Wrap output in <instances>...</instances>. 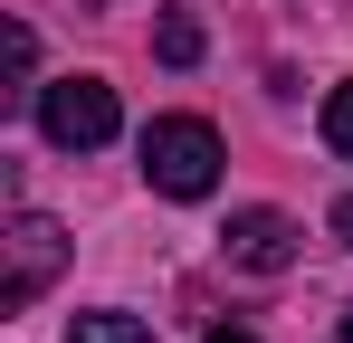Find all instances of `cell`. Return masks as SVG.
Returning <instances> with one entry per match:
<instances>
[{
	"mask_svg": "<svg viewBox=\"0 0 353 343\" xmlns=\"http://www.w3.org/2000/svg\"><path fill=\"white\" fill-rule=\"evenodd\" d=\"M134 153H143V181H153L163 200H210V191H220V163H230L201 114H153Z\"/></svg>",
	"mask_w": 353,
	"mask_h": 343,
	"instance_id": "cell-1",
	"label": "cell"
},
{
	"mask_svg": "<svg viewBox=\"0 0 353 343\" xmlns=\"http://www.w3.org/2000/svg\"><path fill=\"white\" fill-rule=\"evenodd\" d=\"M67 248H77V238H67L48 210H10V229H0V258H10V267H0V305H10V315H29V305L58 286Z\"/></svg>",
	"mask_w": 353,
	"mask_h": 343,
	"instance_id": "cell-2",
	"label": "cell"
},
{
	"mask_svg": "<svg viewBox=\"0 0 353 343\" xmlns=\"http://www.w3.org/2000/svg\"><path fill=\"white\" fill-rule=\"evenodd\" d=\"M115 86L105 76H58V86H39V134L58 143V153H96V143H115Z\"/></svg>",
	"mask_w": 353,
	"mask_h": 343,
	"instance_id": "cell-3",
	"label": "cell"
},
{
	"mask_svg": "<svg viewBox=\"0 0 353 343\" xmlns=\"http://www.w3.org/2000/svg\"><path fill=\"white\" fill-rule=\"evenodd\" d=\"M220 248H230V267H258V277H277V267H296V220H287V210H230Z\"/></svg>",
	"mask_w": 353,
	"mask_h": 343,
	"instance_id": "cell-4",
	"label": "cell"
},
{
	"mask_svg": "<svg viewBox=\"0 0 353 343\" xmlns=\"http://www.w3.org/2000/svg\"><path fill=\"white\" fill-rule=\"evenodd\" d=\"M201 48H210V39H201L191 10H163V19H153V57H163V67H201Z\"/></svg>",
	"mask_w": 353,
	"mask_h": 343,
	"instance_id": "cell-5",
	"label": "cell"
},
{
	"mask_svg": "<svg viewBox=\"0 0 353 343\" xmlns=\"http://www.w3.org/2000/svg\"><path fill=\"white\" fill-rule=\"evenodd\" d=\"M67 343H153V324H143V315H115V305H96V315L67 324Z\"/></svg>",
	"mask_w": 353,
	"mask_h": 343,
	"instance_id": "cell-6",
	"label": "cell"
},
{
	"mask_svg": "<svg viewBox=\"0 0 353 343\" xmlns=\"http://www.w3.org/2000/svg\"><path fill=\"white\" fill-rule=\"evenodd\" d=\"M325 153H334V163H353V76L325 96Z\"/></svg>",
	"mask_w": 353,
	"mask_h": 343,
	"instance_id": "cell-7",
	"label": "cell"
},
{
	"mask_svg": "<svg viewBox=\"0 0 353 343\" xmlns=\"http://www.w3.org/2000/svg\"><path fill=\"white\" fill-rule=\"evenodd\" d=\"M334 238H344V248H353V191H344V200H334Z\"/></svg>",
	"mask_w": 353,
	"mask_h": 343,
	"instance_id": "cell-8",
	"label": "cell"
},
{
	"mask_svg": "<svg viewBox=\"0 0 353 343\" xmlns=\"http://www.w3.org/2000/svg\"><path fill=\"white\" fill-rule=\"evenodd\" d=\"M201 343H258V334H248V324H210Z\"/></svg>",
	"mask_w": 353,
	"mask_h": 343,
	"instance_id": "cell-9",
	"label": "cell"
},
{
	"mask_svg": "<svg viewBox=\"0 0 353 343\" xmlns=\"http://www.w3.org/2000/svg\"><path fill=\"white\" fill-rule=\"evenodd\" d=\"M344 343H353V305H344Z\"/></svg>",
	"mask_w": 353,
	"mask_h": 343,
	"instance_id": "cell-10",
	"label": "cell"
}]
</instances>
